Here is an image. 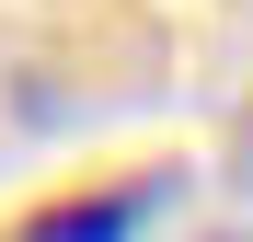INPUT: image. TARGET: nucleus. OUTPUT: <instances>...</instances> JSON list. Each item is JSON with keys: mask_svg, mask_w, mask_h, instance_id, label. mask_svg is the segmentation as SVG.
I'll return each instance as SVG.
<instances>
[{"mask_svg": "<svg viewBox=\"0 0 253 242\" xmlns=\"http://www.w3.org/2000/svg\"><path fill=\"white\" fill-rule=\"evenodd\" d=\"M161 208H173V173H126L104 196H58V208H35L12 242H138Z\"/></svg>", "mask_w": 253, "mask_h": 242, "instance_id": "nucleus-1", "label": "nucleus"}, {"mask_svg": "<svg viewBox=\"0 0 253 242\" xmlns=\"http://www.w3.org/2000/svg\"><path fill=\"white\" fill-rule=\"evenodd\" d=\"M230 185L253 196V104H242V127H230Z\"/></svg>", "mask_w": 253, "mask_h": 242, "instance_id": "nucleus-2", "label": "nucleus"}, {"mask_svg": "<svg viewBox=\"0 0 253 242\" xmlns=\"http://www.w3.org/2000/svg\"><path fill=\"white\" fill-rule=\"evenodd\" d=\"M184 242H253V231H184Z\"/></svg>", "mask_w": 253, "mask_h": 242, "instance_id": "nucleus-3", "label": "nucleus"}]
</instances>
